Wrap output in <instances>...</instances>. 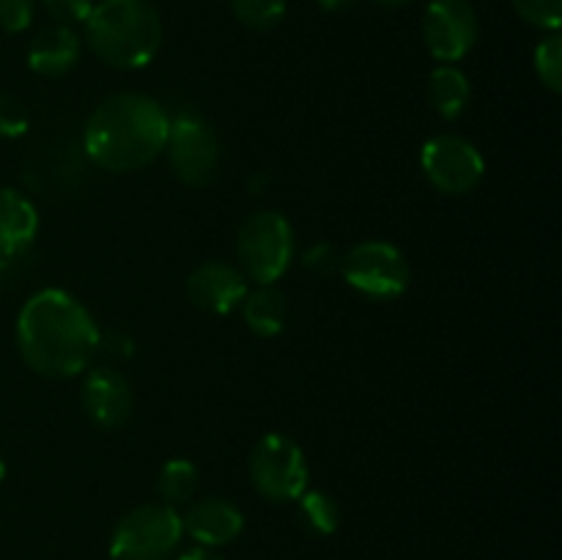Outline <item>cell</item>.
Listing matches in <instances>:
<instances>
[{"instance_id":"ffe728a7","label":"cell","mask_w":562,"mask_h":560,"mask_svg":"<svg viewBox=\"0 0 562 560\" xmlns=\"http://www.w3.org/2000/svg\"><path fill=\"white\" fill-rule=\"evenodd\" d=\"M289 0H231V14L250 31H272L283 22Z\"/></svg>"},{"instance_id":"5bb4252c","label":"cell","mask_w":562,"mask_h":560,"mask_svg":"<svg viewBox=\"0 0 562 560\" xmlns=\"http://www.w3.org/2000/svg\"><path fill=\"white\" fill-rule=\"evenodd\" d=\"M82 55V38L69 25L42 27L27 44V66L42 77H60L77 66Z\"/></svg>"},{"instance_id":"6da1fadb","label":"cell","mask_w":562,"mask_h":560,"mask_svg":"<svg viewBox=\"0 0 562 560\" xmlns=\"http://www.w3.org/2000/svg\"><path fill=\"white\" fill-rule=\"evenodd\" d=\"M16 346L31 371L47 379L80 377L102 349L97 318L75 294L42 289L16 316Z\"/></svg>"},{"instance_id":"277c9868","label":"cell","mask_w":562,"mask_h":560,"mask_svg":"<svg viewBox=\"0 0 562 560\" xmlns=\"http://www.w3.org/2000/svg\"><path fill=\"white\" fill-rule=\"evenodd\" d=\"M294 250V228L283 214L272 212V209L250 214L236 236L239 269L247 280H256V285L278 283L289 272Z\"/></svg>"},{"instance_id":"484cf974","label":"cell","mask_w":562,"mask_h":560,"mask_svg":"<svg viewBox=\"0 0 562 560\" xmlns=\"http://www.w3.org/2000/svg\"><path fill=\"white\" fill-rule=\"evenodd\" d=\"M340 258L338 250H335L333 245H327V242H318V245L307 247L305 256H302V264H305L307 269H313V272L318 275H329L335 272V269H340Z\"/></svg>"},{"instance_id":"8992f818","label":"cell","mask_w":562,"mask_h":560,"mask_svg":"<svg viewBox=\"0 0 562 560\" xmlns=\"http://www.w3.org/2000/svg\"><path fill=\"white\" fill-rule=\"evenodd\" d=\"M250 481L269 503H294L307 489L305 450L289 434H263L250 453Z\"/></svg>"},{"instance_id":"cb8c5ba5","label":"cell","mask_w":562,"mask_h":560,"mask_svg":"<svg viewBox=\"0 0 562 560\" xmlns=\"http://www.w3.org/2000/svg\"><path fill=\"white\" fill-rule=\"evenodd\" d=\"M36 0H0V31L22 33L31 27Z\"/></svg>"},{"instance_id":"9c48e42d","label":"cell","mask_w":562,"mask_h":560,"mask_svg":"<svg viewBox=\"0 0 562 560\" xmlns=\"http://www.w3.org/2000/svg\"><path fill=\"white\" fill-rule=\"evenodd\" d=\"M176 179L187 187H206L217 179L223 163V146L217 132L201 115L184 113L170 119L165 152Z\"/></svg>"},{"instance_id":"d4e9b609","label":"cell","mask_w":562,"mask_h":560,"mask_svg":"<svg viewBox=\"0 0 562 560\" xmlns=\"http://www.w3.org/2000/svg\"><path fill=\"white\" fill-rule=\"evenodd\" d=\"M42 5L58 25L71 27L77 22H86L97 3L93 0H42Z\"/></svg>"},{"instance_id":"3957f363","label":"cell","mask_w":562,"mask_h":560,"mask_svg":"<svg viewBox=\"0 0 562 560\" xmlns=\"http://www.w3.org/2000/svg\"><path fill=\"white\" fill-rule=\"evenodd\" d=\"M82 25L88 49L121 71L151 64L165 38L162 16L151 0H102Z\"/></svg>"},{"instance_id":"5b68a950","label":"cell","mask_w":562,"mask_h":560,"mask_svg":"<svg viewBox=\"0 0 562 560\" xmlns=\"http://www.w3.org/2000/svg\"><path fill=\"white\" fill-rule=\"evenodd\" d=\"M181 514L165 503H146L124 514L110 536L113 560H168L181 544Z\"/></svg>"},{"instance_id":"52a82bcc","label":"cell","mask_w":562,"mask_h":560,"mask_svg":"<svg viewBox=\"0 0 562 560\" xmlns=\"http://www.w3.org/2000/svg\"><path fill=\"white\" fill-rule=\"evenodd\" d=\"M340 275L368 300L387 302L409 289L412 269L404 253L382 239H368L340 258Z\"/></svg>"},{"instance_id":"44dd1931","label":"cell","mask_w":562,"mask_h":560,"mask_svg":"<svg viewBox=\"0 0 562 560\" xmlns=\"http://www.w3.org/2000/svg\"><path fill=\"white\" fill-rule=\"evenodd\" d=\"M532 66L547 91H562V36L560 31H549L547 36L538 42L536 55H532Z\"/></svg>"},{"instance_id":"ba28073f","label":"cell","mask_w":562,"mask_h":560,"mask_svg":"<svg viewBox=\"0 0 562 560\" xmlns=\"http://www.w3.org/2000/svg\"><path fill=\"white\" fill-rule=\"evenodd\" d=\"M420 168L428 184L442 195H470L481 187L486 176V159L481 148L464 135L442 132L423 143L420 148Z\"/></svg>"},{"instance_id":"30bf717a","label":"cell","mask_w":562,"mask_h":560,"mask_svg":"<svg viewBox=\"0 0 562 560\" xmlns=\"http://www.w3.org/2000/svg\"><path fill=\"white\" fill-rule=\"evenodd\" d=\"M423 44L439 64L467 58L477 44V11L470 0H431L423 14Z\"/></svg>"},{"instance_id":"7c38bea8","label":"cell","mask_w":562,"mask_h":560,"mask_svg":"<svg viewBox=\"0 0 562 560\" xmlns=\"http://www.w3.org/2000/svg\"><path fill=\"white\" fill-rule=\"evenodd\" d=\"M82 410L102 428L124 426L135 410V395L124 373L115 368H91L82 379Z\"/></svg>"},{"instance_id":"83f0119b","label":"cell","mask_w":562,"mask_h":560,"mask_svg":"<svg viewBox=\"0 0 562 560\" xmlns=\"http://www.w3.org/2000/svg\"><path fill=\"white\" fill-rule=\"evenodd\" d=\"M318 5H322L324 11H346L351 9V5H357L360 0H316Z\"/></svg>"},{"instance_id":"7a4b0ae2","label":"cell","mask_w":562,"mask_h":560,"mask_svg":"<svg viewBox=\"0 0 562 560\" xmlns=\"http://www.w3.org/2000/svg\"><path fill=\"white\" fill-rule=\"evenodd\" d=\"M170 115L148 93H113L93 108L82 130V148L108 173H135L165 152Z\"/></svg>"},{"instance_id":"d6986e66","label":"cell","mask_w":562,"mask_h":560,"mask_svg":"<svg viewBox=\"0 0 562 560\" xmlns=\"http://www.w3.org/2000/svg\"><path fill=\"white\" fill-rule=\"evenodd\" d=\"M296 503V519L302 527H307L316 536H333L340 525V505L333 494L322 492V489H305Z\"/></svg>"},{"instance_id":"f1b7e54d","label":"cell","mask_w":562,"mask_h":560,"mask_svg":"<svg viewBox=\"0 0 562 560\" xmlns=\"http://www.w3.org/2000/svg\"><path fill=\"white\" fill-rule=\"evenodd\" d=\"M379 5H387V9H404V5L415 3V0H373Z\"/></svg>"},{"instance_id":"2e32d148","label":"cell","mask_w":562,"mask_h":560,"mask_svg":"<svg viewBox=\"0 0 562 560\" xmlns=\"http://www.w3.org/2000/svg\"><path fill=\"white\" fill-rule=\"evenodd\" d=\"M239 307L247 329L258 338H274V335L283 333L285 318H289V302L274 283L256 285L252 291H247Z\"/></svg>"},{"instance_id":"9a60e30c","label":"cell","mask_w":562,"mask_h":560,"mask_svg":"<svg viewBox=\"0 0 562 560\" xmlns=\"http://www.w3.org/2000/svg\"><path fill=\"white\" fill-rule=\"evenodd\" d=\"M36 203L20 190L3 187L0 190V264L22 256L38 234Z\"/></svg>"},{"instance_id":"603a6c76","label":"cell","mask_w":562,"mask_h":560,"mask_svg":"<svg viewBox=\"0 0 562 560\" xmlns=\"http://www.w3.org/2000/svg\"><path fill=\"white\" fill-rule=\"evenodd\" d=\"M31 126V115H27V108L11 93H0V137L3 141H14V137H22Z\"/></svg>"},{"instance_id":"8fae6325","label":"cell","mask_w":562,"mask_h":560,"mask_svg":"<svg viewBox=\"0 0 562 560\" xmlns=\"http://www.w3.org/2000/svg\"><path fill=\"white\" fill-rule=\"evenodd\" d=\"M250 291V280L228 261H206L187 275V296L201 311L228 316Z\"/></svg>"},{"instance_id":"e0dca14e","label":"cell","mask_w":562,"mask_h":560,"mask_svg":"<svg viewBox=\"0 0 562 560\" xmlns=\"http://www.w3.org/2000/svg\"><path fill=\"white\" fill-rule=\"evenodd\" d=\"M472 102V82L456 64H439L428 77V104L445 121H456L464 115Z\"/></svg>"},{"instance_id":"4fadbf2b","label":"cell","mask_w":562,"mask_h":560,"mask_svg":"<svg viewBox=\"0 0 562 560\" xmlns=\"http://www.w3.org/2000/svg\"><path fill=\"white\" fill-rule=\"evenodd\" d=\"M181 530L198 547L220 549L241 536L245 514L225 497H203L187 505V511L181 514Z\"/></svg>"},{"instance_id":"7402d4cb","label":"cell","mask_w":562,"mask_h":560,"mask_svg":"<svg viewBox=\"0 0 562 560\" xmlns=\"http://www.w3.org/2000/svg\"><path fill=\"white\" fill-rule=\"evenodd\" d=\"M516 14L532 27L541 31H560L562 25V0H510Z\"/></svg>"},{"instance_id":"4316f807","label":"cell","mask_w":562,"mask_h":560,"mask_svg":"<svg viewBox=\"0 0 562 560\" xmlns=\"http://www.w3.org/2000/svg\"><path fill=\"white\" fill-rule=\"evenodd\" d=\"M179 560H225V558L209 547H192L187 549V552H181Z\"/></svg>"},{"instance_id":"f546056e","label":"cell","mask_w":562,"mask_h":560,"mask_svg":"<svg viewBox=\"0 0 562 560\" xmlns=\"http://www.w3.org/2000/svg\"><path fill=\"white\" fill-rule=\"evenodd\" d=\"M3 478H5V461L3 456H0V483H3Z\"/></svg>"},{"instance_id":"ac0fdd59","label":"cell","mask_w":562,"mask_h":560,"mask_svg":"<svg viewBox=\"0 0 562 560\" xmlns=\"http://www.w3.org/2000/svg\"><path fill=\"white\" fill-rule=\"evenodd\" d=\"M198 483L201 472L190 459H168L157 472V494L170 508L190 503L198 492Z\"/></svg>"}]
</instances>
